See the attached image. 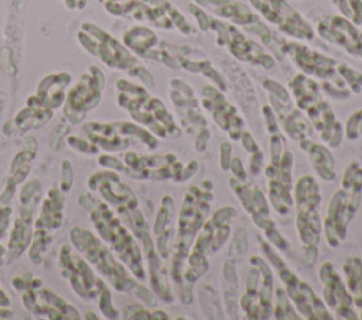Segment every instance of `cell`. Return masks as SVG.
Listing matches in <instances>:
<instances>
[{
  "label": "cell",
  "instance_id": "6da1fadb",
  "mask_svg": "<svg viewBox=\"0 0 362 320\" xmlns=\"http://www.w3.org/2000/svg\"><path fill=\"white\" fill-rule=\"evenodd\" d=\"M58 265L63 276L69 281L71 288L82 299H95L106 288L103 281L94 275L89 264L80 256H75L66 243L60 248Z\"/></svg>",
  "mask_w": 362,
  "mask_h": 320
},
{
  "label": "cell",
  "instance_id": "7a4b0ae2",
  "mask_svg": "<svg viewBox=\"0 0 362 320\" xmlns=\"http://www.w3.org/2000/svg\"><path fill=\"white\" fill-rule=\"evenodd\" d=\"M103 89V75L94 76L89 74L83 75L81 82L77 83V86L68 93L66 105L64 107L66 119L71 123H80L83 119L86 112L92 110L100 100V93Z\"/></svg>",
  "mask_w": 362,
  "mask_h": 320
},
{
  "label": "cell",
  "instance_id": "3957f363",
  "mask_svg": "<svg viewBox=\"0 0 362 320\" xmlns=\"http://www.w3.org/2000/svg\"><path fill=\"white\" fill-rule=\"evenodd\" d=\"M88 186L91 191H99L100 196L117 210L126 212L137 208V199L131 188L120 182L119 176L112 171L97 172L88 179Z\"/></svg>",
  "mask_w": 362,
  "mask_h": 320
},
{
  "label": "cell",
  "instance_id": "277c9868",
  "mask_svg": "<svg viewBox=\"0 0 362 320\" xmlns=\"http://www.w3.org/2000/svg\"><path fill=\"white\" fill-rule=\"evenodd\" d=\"M64 192L60 188H51L43 200L40 216L35 220V229L55 230L63 224Z\"/></svg>",
  "mask_w": 362,
  "mask_h": 320
},
{
  "label": "cell",
  "instance_id": "5b68a950",
  "mask_svg": "<svg viewBox=\"0 0 362 320\" xmlns=\"http://www.w3.org/2000/svg\"><path fill=\"white\" fill-rule=\"evenodd\" d=\"M51 117H52L51 109L27 103V107L21 109V112L17 113L16 117L10 120L12 123L9 126H12V130L7 133V136L15 134V133L24 134L30 130L40 128L41 126H44Z\"/></svg>",
  "mask_w": 362,
  "mask_h": 320
},
{
  "label": "cell",
  "instance_id": "8992f818",
  "mask_svg": "<svg viewBox=\"0 0 362 320\" xmlns=\"http://www.w3.org/2000/svg\"><path fill=\"white\" fill-rule=\"evenodd\" d=\"M32 237H33L32 222H26L21 217L16 219L12 227L10 239H9V247H7V254H6L7 262H13L21 257V254L30 245Z\"/></svg>",
  "mask_w": 362,
  "mask_h": 320
},
{
  "label": "cell",
  "instance_id": "52a82bcc",
  "mask_svg": "<svg viewBox=\"0 0 362 320\" xmlns=\"http://www.w3.org/2000/svg\"><path fill=\"white\" fill-rule=\"evenodd\" d=\"M344 272L346 275L348 289L355 295L354 304L362 307V262L357 257H348L344 261Z\"/></svg>",
  "mask_w": 362,
  "mask_h": 320
},
{
  "label": "cell",
  "instance_id": "ba28073f",
  "mask_svg": "<svg viewBox=\"0 0 362 320\" xmlns=\"http://www.w3.org/2000/svg\"><path fill=\"white\" fill-rule=\"evenodd\" d=\"M199 305L202 307V312L210 319H221L222 315V306H221V298L215 288L210 285H204L199 290Z\"/></svg>",
  "mask_w": 362,
  "mask_h": 320
},
{
  "label": "cell",
  "instance_id": "9c48e42d",
  "mask_svg": "<svg viewBox=\"0 0 362 320\" xmlns=\"http://www.w3.org/2000/svg\"><path fill=\"white\" fill-rule=\"evenodd\" d=\"M32 240L33 241L29 248V258L33 264L40 265L43 264V254L47 251V248L52 243V236L46 229H35Z\"/></svg>",
  "mask_w": 362,
  "mask_h": 320
},
{
  "label": "cell",
  "instance_id": "30bf717a",
  "mask_svg": "<svg viewBox=\"0 0 362 320\" xmlns=\"http://www.w3.org/2000/svg\"><path fill=\"white\" fill-rule=\"evenodd\" d=\"M37 154V140L34 136H27L24 138V148L21 151L17 152V155L12 161L10 165V172H16L21 167L27 165L30 161H33L35 158Z\"/></svg>",
  "mask_w": 362,
  "mask_h": 320
},
{
  "label": "cell",
  "instance_id": "8fae6325",
  "mask_svg": "<svg viewBox=\"0 0 362 320\" xmlns=\"http://www.w3.org/2000/svg\"><path fill=\"white\" fill-rule=\"evenodd\" d=\"M173 210H174V203H173V199L171 196L165 195L162 200V208L159 210V214L156 217V222H154V234L159 236L160 233H163L167 227V223L170 222L171 216H173Z\"/></svg>",
  "mask_w": 362,
  "mask_h": 320
},
{
  "label": "cell",
  "instance_id": "7c38bea8",
  "mask_svg": "<svg viewBox=\"0 0 362 320\" xmlns=\"http://www.w3.org/2000/svg\"><path fill=\"white\" fill-rule=\"evenodd\" d=\"M230 188L235 191V193L238 195V198L241 199V203L242 206L245 208L247 213H253L255 212V200H253V193L249 191L247 185L242 183V181L236 179V178H232L230 179Z\"/></svg>",
  "mask_w": 362,
  "mask_h": 320
},
{
  "label": "cell",
  "instance_id": "4fadbf2b",
  "mask_svg": "<svg viewBox=\"0 0 362 320\" xmlns=\"http://www.w3.org/2000/svg\"><path fill=\"white\" fill-rule=\"evenodd\" d=\"M66 144L69 145L72 150H75L77 152H81L85 155H97L99 150L95 144H92L88 138H85L82 134L81 136H66Z\"/></svg>",
  "mask_w": 362,
  "mask_h": 320
},
{
  "label": "cell",
  "instance_id": "5bb4252c",
  "mask_svg": "<svg viewBox=\"0 0 362 320\" xmlns=\"http://www.w3.org/2000/svg\"><path fill=\"white\" fill-rule=\"evenodd\" d=\"M99 309L106 319H117L119 318V312L112 306V295L108 288H105L99 293Z\"/></svg>",
  "mask_w": 362,
  "mask_h": 320
},
{
  "label": "cell",
  "instance_id": "9a60e30c",
  "mask_svg": "<svg viewBox=\"0 0 362 320\" xmlns=\"http://www.w3.org/2000/svg\"><path fill=\"white\" fill-rule=\"evenodd\" d=\"M247 231L241 227L235 231V236L230 243V256L239 257L244 253H247Z\"/></svg>",
  "mask_w": 362,
  "mask_h": 320
},
{
  "label": "cell",
  "instance_id": "2e32d148",
  "mask_svg": "<svg viewBox=\"0 0 362 320\" xmlns=\"http://www.w3.org/2000/svg\"><path fill=\"white\" fill-rule=\"evenodd\" d=\"M74 183V171H72V164L71 161L63 160L61 162V181H60V189L63 192H69Z\"/></svg>",
  "mask_w": 362,
  "mask_h": 320
},
{
  "label": "cell",
  "instance_id": "e0dca14e",
  "mask_svg": "<svg viewBox=\"0 0 362 320\" xmlns=\"http://www.w3.org/2000/svg\"><path fill=\"white\" fill-rule=\"evenodd\" d=\"M69 133V124H66V123H60L58 126H55L54 130L51 131L49 138V148L52 151H58L60 150V144L63 141V138L68 136Z\"/></svg>",
  "mask_w": 362,
  "mask_h": 320
},
{
  "label": "cell",
  "instance_id": "ac0fdd59",
  "mask_svg": "<svg viewBox=\"0 0 362 320\" xmlns=\"http://www.w3.org/2000/svg\"><path fill=\"white\" fill-rule=\"evenodd\" d=\"M173 233H174V229L170 227L165 230L163 233H160L157 237V253L160 254L162 258H167L168 257V253H170V244H171V240H173Z\"/></svg>",
  "mask_w": 362,
  "mask_h": 320
},
{
  "label": "cell",
  "instance_id": "d6986e66",
  "mask_svg": "<svg viewBox=\"0 0 362 320\" xmlns=\"http://www.w3.org/2000/svg\"><path fill=\"white\" fill-rule=\"evenodd\" d=\"M281 152H283V141L280 136H278V133H275L270 137V165L275 167L276 169L279 167Z\"/></svg>",
  "mask_w": 362,
  "mask_h": 320
},
{
  "label": "cell",
  "instance_id": "ffe728a7",
  "mask_svg": "<svg viewBox=\"0 0 362 320\" xmlns=\"http://www.w3.org/2000/svg\"><path fill=\"white\" fill-rule=\"evenodd\" d=\"M125 319H153V313L143 309V306L139 304L128 305L123 310Z\"/></svg>",
  "mask_w": 362,
  "mask_h": 320
},
{
  "label": "cell",
  "instance_id": "44dd1931",
  "mask_svg": "<svg viewBox=\"0 0 362 320\" xmlns=\"http://www.w3.org/2000/svg\"><path fill=\"white\" fill-rule=\"evenodd\" d=\"M222 272H224V279L227 282H230L232 285L238 287L239 281H238V272H236V262H235V259L232 257H230V259L225 261Z\"/></svg>",
  "mask_w": 362,
  "mask_h": 320
},
{
  "label": "cell",
  "instance_id": "7402d4cb",
  "mask_svg": "<svg viewBox=\"0 0 362 320\" xmlns=\"http://www.w3.org/2000/svg\"><path fill=\"white\" fill-rule=\"evenodd\" d=\"M264 236L269 239V241H270L273 245H276L280 250H286V248H287V241L280 236V233L275 229V227L266 229V230H264Z\"/></svg>",
  "mask_w": 362,
  "mask_h": 320
},
{
  "label": "cell",
  "instance_id": "603a6c76",
  "mask_svg": "<svg viewBox=\"0 0 362 320\" xmlns=\"http://www.w3.org/2000/svg\"><path fill=\"white\" fill-rule=\"evenodd\" d=\"M98 162L102 167H106V168H109V169H115V171L125 172V164L120 160H117L116 157H112V155H102V157H99Z\"/></svg>",
  "mask_w": 362,
  "mask_h": 320
},
{
  "label": "cell",
  "instance_id": "cb8c5ba5",
  "mask_svg": "<svg viewBox=\"0 0 362 320\" xmlns=\"http://www.w3.org/2000/svg\"><path fill=\"white\" fill-rule=\"evenodd\" d=\"M133 289H134V295H136L140 301L146 302V304L150 305V306H156V305H157L156 296L153 295L151 290H148V289L145 288V287H140V285H137V284H136V287Z\"/></svg>",
  "mask_w": 362,
  "mask_h": 320
},
{
  "label": "cell",
  "instance_id": "d4e9b609",
  "mask_svg": "<svg viewBox=\"0 0 362 320\" xmlns=\"http://www.w3.org/2000/svg\"><path fill=\"white\" fill-rule=\"evenodd\" d=\"M304 256H303V261L307 267H313L317 261V257H318V250L315 247V244H306L304 248Z\"/></svg>",
  "mask_w": 362,
  "mask_h": 320
},
{
  "label": "cell",
  "instance_id": "484cf974",
  "mask_svg": "<svg viewBox=\"0 0 362 320\" xmlns=\"http://www.w3.org/2000/svg\"><path fill=\"white\" fill-rule=\"evenodd\" d=\"M12 212H13V209L10 208L9 205L7 206H0V239L4 236V233H6L7 227H9Z\"/></svg>",
  "mask_w": 362,
  "mask_h": 320
},
{
  "label": "cell",
  "instance_id": "4316f807",
  "mask_svg": "<svg viewBox=\"0 0 362 320\" xmlns=\"http://www.w3.org/2000/svg\"><path fill=\"white\" fill-rule=\"evenodd\" d=\"M360 168V164L358 162H351L349 165H348V168H346V171L344 172V179H343V186H344V189L348 191L349 188H351V183H352V179H354V176H355V172H357V169Z\"/></svg>",
  "mask_w": 362,
  "mask_h": 320
},
{
  "label": "cell",
  "instance_id": "83f0119b",
  "mask_svg": "<svg viewBox=\"0 0 362 320\" xmlns=\"http://www.w3.org/2000/svg\"><path fill=\"white\" fill-rule=\"evenodd\" d=\"M263 114H264V119H266V128L269 130V133H270V134L278 133V122H276L275 113L272 112V109L264 106Z\"/></svg>",
  "mask_w": 362,
  "mask_h": 320
},
{
  "label": "cell",
  "instance_id": "f1b7e54d",
  "mask_svg": "<svg viewBox=\"0 0 362 320\" xmlns=\"http://www.w3.org/2000/svg\"><path fill=\"white\" fill-rule=\"evenodd\" d=\"M241 140H242V145H244V148L247 150V152L253 154V152L259 151V147L256 145V141L253 140V137H252V134H250L249 131H242V134H241Z\"/></svg>",
  "mask_w": 362,
  "mask_h": 320
},
{
  "label": "cell",
  "instance_id": "f546056e",
  "mask_svg": "<svg viewBox=\"0 0 362 320\" xmlns=\"http://www.w3.org/2000/svg\"><path fill=\"white\" fill-rule=\"evenodd\" d=\"M230 154H232L230 145L228 144V143H222V145H221V167H222L224 171H228V169H230V161H232Z\"/></svg>",
  "mask_w": 362,
  "mask_h": 320
},
{
  "label": "cell",
  "instance_id": "4dcf8cb0",
  "mask_svg": "<svg viewBox=\"0 0 362 320\" xmlns=\"http://www.w3.org/2000/svg\"><path fill=\"white\" fill-rule=\"evenodd\" d=\"M230 169L232 171V174H233V176L236 179H239V181H245L247 179V172H245V169L242 167V161L239 160V158H232Z\"/></svg>",
  "mask_w": 362,
  "mask_h": 320
},
{
  "label": "cell",
  "instance_id": "1f68e13d",
  "mask_svg": "<svg viewBox=\"0 0 362 320\" xmlns=\"http://www.w3.org/2000/svg\"><path fill=\"white\" fill-rule=\"evenodd\" d=\"M262 162H263V154L261 151H256V152L252 154V158H250V172H252V175L256 176L261 172Z\"/></svg>",
  "mask_w": 362,
  "mask_h": 320
},
{
  "label": "cell",
  "instance_id": "d6a6232c",
  "mask_svg": "<svg viewBox=\"0 0 362 320\" xmlns=\"http://www.w3.org/2000/svg\"><path fill=\"white\" fill-rule=\"evenodd\" d=\"M341 137H343V126L340 123H335L332 130H331V134H329V145L331 147H338Z\"/></svg>",
  "mask_w": 362,
  "mask_h": 320
},
{
  "label": "cell",
  "instance_id": "836d02e7",
  "mask_svg": "<svg viewBox=\"0 0 362 320\" xmlns=\"http://www.w3.org/2000/svg\"><path fill=\"white\" fill-rule=\"evenodd\" d=\"M208 138H210V131H208V130H205V128H204L202 131H199V133H198L197 141H196V148H197L198 151L204 152V151L207 150Z\"/></svg>",
  "mask_w": 362,
  "mask_h": 320
},
{
  "label": "cell",
  "instance_id": "e575fe53",
  "mask_svg": "<svg viewBox=\"0 0 362 320\" xmlns=\"http://www.w3.org/2000/svg\"><path fill=\"white\" fill-rule=\"evenodd\" d=\"M198 169V164L197 161H191L190 164H188V167H187V169L184 171V172H181L180 174V179H179V182H182V181H185V179H190V176H193L196 172H197Z\"/></svg>",
  "mask_w": 362,
  "mask_h": 320
},
{
  "label": "cell",
  "instance_id": "d590c367",
  "mask_svg": "<svg viewBox=\"0 0 362 320\" xmlns=\"http://www.w3.org/2000/svg\"><path fill=\"white\" fill-rule=\"evenodd\" d=\"M12 316H13V312H10V310H1L0 309V318L1 319H9Z\"/></svg>",
  "mask_w": 362,
  "mask_h": 320
},
{
  "label": "cell",
  "instance_id": "8d00e7d4",
  "mask_svg": "<svg viewBox=\"0 0 362 320\" xmlns=\"http://www.w3.org/2000/svg\"><path fill=\"white\" fill-rule=\"evenodd\" d=\"M6 254H7L6 248H3V247H1V244H0V265L3 264V258L6 257Z\"/></svg>",
  "mask_w": 362,
  "mask_h": 320
}]
</instances>
